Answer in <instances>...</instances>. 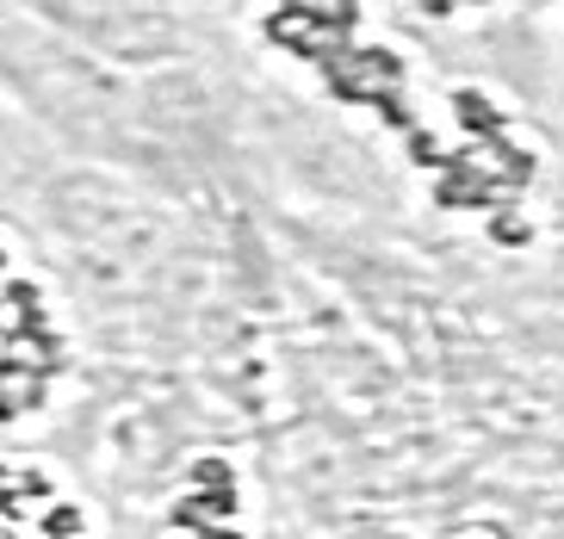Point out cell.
Here are the masks:
<instances>
[{"label":"cell","mask_w":564,"mask_h":539,"mask_svg":"<svg viewBox=\"0 0 564 539\" xmlns=\"http://www.w3.org/2000/svg\"><path fill=\"white\" fill-rule=\"evenodd\" d=\"M37 19L124 75H162L224 56V19L199 7H37Z\"/></svg>","instance_id":"6da1fadb"}]
</instances>
